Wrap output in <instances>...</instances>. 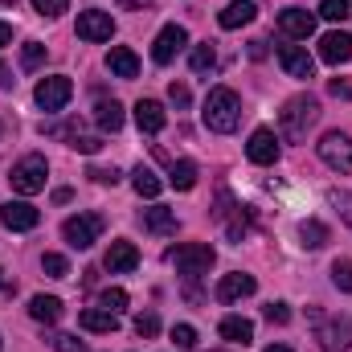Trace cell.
<instances>
[{
  "instance_id": "obj_1",
  "label": "cell",
  "mask_w": 352,
  "mask_h": 352,
  "mask_svg": "<svg viewBox=\"0 0 352 352\" xmlns=\"http://www.w3.org/2000/svg\"><path fill=\"white\" fill-rule=\"evenodd\" d=\"M201 119H205L209 131L230 135V131L238 127V119H242V98H238L230 87H213L209 94H205V111H201Z\"/></svg>"
},
{
  "instance_id": "obj_2",
  "label": "cell",
  "mask_w": 352,
  "mask_h": 352,
  "mask_svg": "<svg viewBox=\"0 0 352 352\" xmlns=\"http://www.w3.org/2000/svg\"><path fill=\"white\" fill-rule=\"evenodd\" d=\"M316 119H320V102H316L311 94H295V98L283 107V115H278V135L291 140V144H299Z\"/></svg>"
},
{
  "instance_id": "obj_3",
  "label": "cell",
  "mask_w": 352,
  "mask_h": 352,
  "mask_svg": "<svg viewBox=\"0 0 352 352\" xmlns=\"http://www.w3.org/2000/svg\"><path fill=\"white\" fill-rule=\"evenodd\" d=\"M8 180H12V192H21V197H33V192H41L45 188V180H50V164H45V156H25V160H16L12 164V173H8Z\"/></svg>"
},
{
  "instance_id": "obj_4",
  "label": "cell",
  "mask_w": 352,
  "mask_h": 352,
  "mask_svg": "<svg viewBox=\"0 0 352 352\" xmlns=\"http://www.w3.org/2000/svg\"><path fill=\"white\" fill-rule=\"evenodd\" d=\"M168 258H173V266L180 270V274H188V278L209 274V266L217 263V254H213V246H209V242H188V246H176Z\"/></svg>"
},
{
  "instance_id": "obj_5",
  "label": "cell",
  "mask_w": 352,
  "mask_h": 352,
  "mask_svg": "<svg viewBox=\"0 0 352 352\" xmlns=\"http://www.w3.org/2000/svg\"><path fill=\"white\" fill-rule=\"evenodd\" d=\"M102 234V217L98 213H78V217H66L62 221V238L74 246V250H90Z\"/></svg>"
},
{
  "instance_id": "obj_6",
  "label": "cell",
  "mask_w": 352,
  "mask_h": 352,
  "mask_svg": "<svg viewBox=\"0 0 352 352\" xmlns=\"http://www.w3.org/2000/svg\"><path fill=\"white\" fill-rule=\"evenodd\" d=\"M320 160L328 164V168H336V173H352V140L344 131H328L320 144Z\"/></svg>"
},
{
  "instance_id": "obj_7",
  "label": "cell",
  "mask_w": 352,
  "mask_h": 352,
  "mask_svg": "<svg viewBox=\"0 0 352 352\" xmlns=\"http://www.w3.org/2000/svg\"><path fill=\"white\" fill-rule=\"evenodd\" d=\"M70 94H74V82L66 74H50V78H41L37 90H33V98H37L41 111H62L70 102Z\"/></svg>"
},
{
  "instance_id": "obj_8",
  "label": "cell",
  "mask_w": 352,
  "mask_h": 352,
  "mask_svg": "<svg viewBox=\"0 0 352 352\" xmlns=\"http://www.w3.org/2000/svg\"><path fill=\"white\" fill-rule=\"evenodd\" d=\"M37 221H41V213L29 201H4L0 205V226L12 234H29V230H37Z\"/></svg>"
},
{
  "instance_id": "obj_9",
  "label": "cell",
  "mask_w": 352,
  "mask_h": 352,
  "mask_svg": "<svg viewBox=\"0 0 352 352\" xmlns=\"http://www.w3.org/2000/svg\"><path fill=\"white\" fill-rule=\"evenodd\" d=\"M184 45H188L184 25H164V29H160V37L152 41V62H156V66H168Z\"/></svg>"
},
{
  "instance_id": "obj_10",
  "label": "cell",
  "mask_w": 352,
  "mask_h": 352,
  "mask_svg": "<svg viewBox=\"0 0 352 352\" xmlns=\"http://www.w3.org/2000/svg\"><path fill=\"white\" fill-rule=\"evenodd\" d=\"M78 37H82V41H111V37H115L111 12H98V8L78 12Z\"/></svg>"
},
{
  "instance_id": "obj_11",
  "label": "cell",
  "mask_w": 352,
  "mask_h": 352,
  "mask_svg": "<svg viewBox=\"0 0 352 352\" xmlns=\"http://www.w3.org/2000/svg\"><path fill=\"white\" fill-rule=\"evenodd\" d=\"M254 291H258L254 274L234 270V274H221V278H217V299H221V303H238V299H246V295H254Z\"/></svg>"
},
{
  "instance_id": "obj_12",
  "label": "cell",
  "mask_w": 352,
  "mask_h": 352,
  "mask_svg": "<svg viewBox=\"0 0 352 352\" xmlns=\"http://www.w3.org/2000/svg\"><path fill=\"white\" fill-rule=\"evenodd\" d=\"M278 29H283L287 37L303 41V37L316 33V12H307V8H283V12H278Z\"/></svg>"
},
{
  "instance_id": "obj_13",
  "label": "cell",
  "mask_w": 352,
  "mask_h": 352,
  "mask_svg": "<svg viewBox=\"0 0 352 352\" xmlns=\"http://www.w3.org/2000/svg\"><path fill=\"white\" fill-rule=\"evenodd\" d=\"M320 58H324L328 66H344L352 58V33H344V29L324 33V37H320Z\"/></svg>"
},
{
  "instance_id": "obj_14",
  "label": "cell",
  "mask_w": 352,
  "mask_h": 352,
  "mask_svg": "<svg viewBox=\"0 0 352 352\" xmlns=\"http://www.w3.org/2000/svg\"><path fill=\"white\" fill-rule=\"evenodd\" d=\"M246 156H250V164H274L278 160V135L270 127H258L246 144Z\"/></svg>"
},
{
  "instance_id": "obj_15",
  "label": "cell",
  "mask_w": 352,
  "mask_h": 352,
  "mask_svg": "<svg viewBox=\"0 0 352 352\" xmlns=\"http://www.w3.org/2000/svg\"><path fill=\"white\" fill-rule=\"evenodd\" d=\"M316 340H320V349H324V352H344L352 344V320H332V324H320Z\"/></svg>"
},
{
  "instance_id": "obj_16",
  "label": "cell",
  "mask_w": 352,
  "mask_h": 352,
  "mask_svg": "<svg viewBox=\"0 0 352 352\" xmlns=\"http://www.w3.org/2000/svg\"><path fill=\"white\" fill-rule=\"evenodd\" d=\"M164 123H168V115H164V107H160L156 98H140V102H135V127H140L144 135H160Z\"/></svg>"
},
{
  "instance_id": "obj_17",
  "label": "cell",
  "mask_w": 352,
  "mask_h": 352,
  "mask_svg": "<svg viewBox=\"0 0 352 352\" xmlns=\"http://www.w3.org/2000/svg\"><path fill=\"white\" fill-rule=\"evenodd\" d=\"M102 266H107L111 274H131V270L140 266V250H135L131 242H111V250H107Z\"/></svg>"
},
{
  "instance_id": "obj_18",
  "label": "cell",
  "mask_w": 352,
  "mask_h": 352,
  "mask_svg": "<svg viewBox=\"0 0 352 352\" xmlns=\"http://www.w3.org/2000/svg\"><path fill=\"white\" fill-rule=\"evenodd\" d=\"M278 62H283V70H287L291 78H311V70H316L311 54L299 50V45H283V50H278Z\"/></svg>"
},
{
  "instance_id": "obj_19",
  "label": "cell",
  "mask_w": 352,
  "mask_h": 352,
  "mask_svg": "<svg viewBox=\"0 0 352 352\" xmlns=\"http://www.w3.org/2000/svg\"><path fill=\"white\" fill-rule=\"evenodd\" d=\"M254 12H258L254 0H230V4L217 12V25H221V29H242V25L254 21Z\"/></svg>"
},
{
  "instance_id": "obj_20",
  "label": "cell",
  "mask_w": 352,
  "mask_h": 352,
  "mask_svg": "<svg viewBox=\"0 0 352 352\" xmlns=\"http://www.w3.org/2000/svg\"><path fill=\"white\" fill-rule=\"evenodd\" d=\"M107 66H111V74H115V78H135V74H140V58H135L127 45H111Z\"/></svg>"
},
{
  "instance_id": "obj_21",
  "label": "cell",
  "mask_w": 352,
  "mask_h": 352,
  "mask_svg": "<svg viewBox=\"0 0 352 352\" xmlns=\"http://www.w3.org/2000/svg\"><path fill=\"white\" fill-rule=\"evenodd\" d=\"M144 230L148 234H176V213L168 205H152V209H144Z\"/></svg>"
},
{
  "instance_id": "obj_22",
  "label": "cell",
  "mask_w": 352,
  "mask_h": 352,
  "mask_svg": "<svg viewBox=\"0 0 352 352\" xmlns=\"http://www.w3.org/2000/svg\"><path fill=\"white\" fill-rule=\"evenodd\" d=\"M94 123H98V131L115 135V131L123 127V107H119L115 98H98V107H94Z\"/></svg>"
},
{
  "instance_id": "obj_23",
  "label": "cell",
  "mask_w": 352,
  "mask_h": 352,
  "mask_svg": "<svg viewBox=\"0 0 352 352\" xmlns=\"http://www.w3.org/2000/svg\"><path fill=\"white\" fill-rule=\"evenodd\" d=\"M29 316H33L37 324H58V320H62V299H54V295H33V299H29Z\"/></svg>"
},
{
  "instance_id": "obj_24",
  "label": "cell",
  "mask_w": 352,
  "mask_h": 352,
  "mask_svg": "<svg viewBox=\"0 0 352 352\" xmlns=\"http://www.w3.org/2000/svg\"><path fill=\"white\" fill-rule=\"evenodd\" d=\"M217 332H221L230 344H250V340H254V324H250L246 316H226Z\"/></svg>"
},
{
  "instance_id": "obj_25",
  "label": "cell",
  "mask_w": 352,
  "mask_h": 352,
  "mask_svg": "<svg viewBox=\"0 0 352 352\" xmlns=\"http://www.w3.org/2000/svg\"><path fill=\"white\" fill-rule=\"evenodd\" d=\"M78 328H87V332H115L119 328V316L107 311V307H87L78 316Z\"/></svg>"
},
{
  "instance_id": "obj_26",
  "label": "cell",
  "mask_w": 352,
  "mask_h": 352,
  "mask_svg": "<svg viewBox=\"0 0 352 352\" xmlns=\"http://www.w3.org/2000/svg\"><path fill=\"white\" fill-rule=\"evenodd\" d=\"M131 184H135V192H140V197H148V201H156V197H160V188H164V180L152 173V168H144V164L131 173Z\"/></svg>"
},
{
  "instance_id": "obj_27",
  "label": "cell",
  "mask_w": 352,
  "mask_h": 352,
  "mask_svg": "<svg viewBox=\"0 0 352 352\" xmlns=\"http://www.w3.org/2000/svg\"><path fill=\"white\" fill-rule=\"evenodd\" d=\"M299 238H303V246H307V250H320V246L328 242V226H324V221H316V217H307V221L299 226Z\"/></svg>"
},
{
  "instance_id": "obj_28",
  "label": "cell",
  "mask_w": 352,
  "mask_h": 352,
  "mask_svg": "<svg viewBox=\"0 0 352 352\" xmlns=\"http://www.w3.org/2000/svg\"><path fill=\"white\" fill-rule=\"evenodd\" d=\"M168 180H173V188L188 192V188L197 184V164H192V160H176V164H173V173H168Z\"/></svg>"
},
{
  "instance_id": "obj_29",
  "label": "cell",
  "mask_w": 352,
  "mask_h": 352,
  "mask_svg": "<svg viewBox=\"0 0 352 352\" xmlns=\"http://www.w3.org/2000/svg\"><path fill=\"white\" fill-rule=\"evenodd\" d=\"M188 66H192V74H209L213 66H217V50L205 41V45H197L192 50V58H188Z\"/></svg>"
},
{
  "instance_id": "obj_30",
  "label": "cell",
  "mask_w": 352,
  "mask_h": 352,
  "mask_svg": "<svg viewBox=\"0 0 352 352\" xmlns=\"http://www.w3.org/2000/svg\"><path fill=\"white\" fill-rule=\"evenodd\" d=\"M21 66H25V70H41V66H45V45H41V41H25Z\"/></svg>"
},
{
  "instance_id": "obj_31",
  "label": "cell",
  "mask_w": 352,
  "mask_h": 352,
  "mask_svg": "<svg viewBox=\"0 0 352 352\" xmlns=\"http://www.w3.org/2000/svg\"><path fill=\"white\" fill-rule=\"evenodd\" d=\"M328 205L340 213V221H344V226L352 230V192H340V188H332V192H328Z\"/></svg>"
},
{
  "instance_id": "obj_32",
  "label": "cell",
  "mask_w": 352,
  "mask_h": 352,
  "mask_svg": "<svg viewBox=\"0 0 352 352\" xmlns=\"http://www.w3.org/2000/svg\"><path fill=\"white\" fill-rule=\"evenodd\" d=\"M98 307H107V311L119 316V311L127 307V291H123V287H107V291L98 295Z\"/></svg>"
},
{
  "instance_id": "obj_33",
  "label": "cell",
  "mask_w": 352,
  "mask_h": 352,
  "mask_svg": "<svg viewBox=\"0 0 352 352\" xmlns=\"http://www.w3.org/2000/svg\"><path fill=\"white\" fill-rule=\"evenodd\" d=\"M135 332H140L144 340H152V336L160 332V316H156V311H140V316H135Z\"/></svg>"
},
{
  "instance_id": "obj_34",
  "label": "cell",
  "mask_w": 352,
  "mask_h": 352,
  "mask_svg": "<svg viewBox=\"0 0 352 352\" xmlns=\"http://www.w3.org/2000/svg\"><path fill=\"white\" fill-rule=\"evenodd\" d=\"M173 344L180 352L197 349V328H192V324H176V328H173Z\"/></svg>"
},
{
  "instance_id": "obj_35",
  "label": "cell",
  "mask_w": 352,
  "mask_h": 352,
  "mask_svg": "<svg viewBox=\"0 0 352 352\" xmlns=\"http://www.w3.org/2000/svg\"><path fill=\"white\" fill-rule=\"evenodd\" d=\"M41 270H45L50 278H66V274H70V263H66L62 254H41Z\"/></svg>"
},
{
  "instance_id": "obj_36",
  "label": "cell",
  "mask_w": 352,
  "mask_h": 352,
  "mask_svg": "<svg viewBox=\"0 0 352 352\" xmlns=\"http://www.w3.org/2000/svg\"><path fill=\"white\" fill-rule=\"evenodd\" d=\"M332 283H336L340 291H352V263L349 258H336V263H332Z\"/></svg>"
},
{
  "instance_id": "obj_37",
  "label": "cell",
  "mask_w": 352,
  "mask_h": 352,
  "mask_svg": "<svg viewBox=\"0 0 352 352\" xmlns=\"http://www.w3.org/2000/svg\"><path fill=\"white\" fill-rule=\"evenodd\" d=\"M349 0H324V4H320V16H324V21H344V16H349Z\"/></svg>"
},
{
  "instance_id": "obj_38",
  "label": "cell",
  "mask_w": 352,
  "mask_h": 352,
  "mask_svg": "<svg viewBox=\"0 0 352 352\" xmlns=\"http://www.w3.org/2000/svg\"><path fill=\"white\" fill-rule=\"evenodd\" d=\"M50 344H54L58 352H90L87 344L78 340V336H66V332H58V336H50Z\"/></svg>"
},
{
  "instance_id": "obj_39",
  "label": "cell",
  "mask_w": 352,
  "mask_h": 352,
  "mask_svg": "<svg viewBox=\"0 0 352 352\" xmlns=\"http://www.w3.org/2000/svg\"><path fill=\"white\" fill-rule=\"evenodd\" d=\"M70 148L82 152V156H94V152L102 148V140H98V135H70Z\"/></svg>"
},
{
  "instance_id": "obj_40",
  "label": "cell",
  "mask_w": 352,
  "mask_h": 352,
  "mask_svg": "<svg viewBox=\"0 0 352 352\" xmlns=\"http://www.w3.org/2000/svg\"><path fill=\"white\" fill-rule=\"evenodd\" d=\"M33 8H37L41 16H62V12L70 8V0H33Z\"/></svg>"
},
{
  "instance_id": "obj_41",
  "label": "cell",
  "mask_w": 352,
  "mask_h": 352,
  "mask_svg": "<svg viewBox=\"0 0 352 352\" xmlns=\"http://www.w3.org/2000/svg\"><path fill=\"white\" fill-rule=\"evenodd\" d=\"M263 316L270 320V324H287V320H291V307H287V303H266Z\"/></svg>"
},
{
  "instance_id": "obj_42",
  "label": "cell",
  "mask_w": 352,
  "mask_h": 352,
  "mask_svg": "<svg viewBox=\"0 0 352 352\" xmlns=\"http://www.w3.org/2000/svg\"><path fill=\"white\" fill-rule=\"evenodd\" d=\"M328 94L332 98H352V78H332L328 82Z\"/></svg>"
},
{
  "instance_id": "obj_43",
  "label": "cell",
  "mask_w": 352,
  "mask_h": 352,
  "mask_svg": "<svg viewBox=\"0 0 352 352\" xmlns=\"http://www.w3.org/2000/svg\"><path fill=\"white\" fill-rule=\"evenodd\" d=\"M168 98H173L176 107H188V102H192V94H188L184 82H173V87H168Z\"/></svg>"
},
{
  "instance_id": "obj_44",
  "label": "cell",
  "mask_w": 352,
  "mask_h": 352,
  "mask_svg": "<svg viewBox=\"0 0 352 352\" xmlns=\"http://www.w3.org/2000/svg\"><path fill=\"white\" fill-rule=\"evenodd\" d=\"M90 180H94V184H115V180H119V173H115V168H90Z\"/></svg>"
},
{
  "instance_id": "obj_45",
  "label": "cell",
  "mask_w": 352,
  "mask_h": 352,
  "mask_svg": "<svg viewBox=\"0 0 352 352\" xmlns=\"http://www.w3.org/2000/svg\"><path fill=\"white\" fill-rule=\"evenodd\" d=\"M12 82H16V78H12V70L0 62V90H12Z\"/></svg>"
},
{
  "instance_id": "obj_46",
  "label": "cell",
  "mask_w": 352,
  "mask_h": 352,
  "mask_svg": "<svg viewBox=\"0 0 352 352\" xmlns=\"http://www.w3.org/2000/svg\"><path fill=\"white\" fill-rule=\"evenodd\" d=\"M250 58H254V62L266 58V41H250Z\"/></svg>"
},
{
  "instance_id": "obj_47",
  "label": "cell",
  "mask_w": 352,
  "mask_h": 352,
  "mask_svg": "<svg viewBox=\"0 0 352 352\" xmlns=\"http://www.w3.org/2000/svg\"><path fill=\"white\" fill-rule=\"evenodd\" d=\"M70 197H74V192H70V188H54V201H58V205H66V201H70Z\"/></svg>"
},
{
  "instance_id": "obj_48",
  "label": "cell",
  "mask_w": 352,
  "mask_h": 352,
  "mask_svg": "<svg viewBox=\"0 0 352 352\" xmlns=\"http://www.w3.org/2000/svg\"><path fill=\"white\" fill-rule=\"evenodd\" d=\"M8 41H12V25H4V21H0V45H8Z\"/></svg>"
},
{
  "instance_id": "obj_49",
  "label": "cell",
  "mask_w": 352,
  "mask_h": 352,
  "mask_svg": "<svg viewBox=\"0 0 352 352\" xmlns=\"http://www.w3.org/2000/svg\"><path fill=\"white\" fill-rule=\"evenodd\" d=\"M123 8H152V0H119Z\"/></svg>"
},
{
  "instance_id": "obj_50",
  "label": "cell",
  "mask_w": 352,
  "mask_h": 352,
  "mask_svg": "<svg viewBox=\"0 0 352 352\" xmlns=\"http://www.w3.org/2000/svg\"><path fill=\"white\" fill-rule=\"evenodd\" d=\"M263 352H291L287 344H270V349H263Z\"/></svg>"
},
{
  "instance_id": "obj_51",
  "label": "cell",
  "mask_w": 352,
  "mask_h": 352,
  "mask_svg": "<svg viewBox=\"0 0 352 352\" xmlns=\"http://www.w3.org/2000/svg\"><path fill=\"white\" fill-rule=\"evenodd\" d=\"M4 287H8V283H4V270H0V291H4Z\"/></svg>"
},
{
  "instance_id": "obj_52",
  "label": "cell",
  "mask_w": 352,
  "mask_h": 352,
  "mask_svg": "<svg viewBox=\"0 0 352 352\" xmlns=\"http://www.w3.org/2000/svg\"><path fill=\"white\" fill-rule=\"evenodd\" d=\"M0 349H4V336H0Z\"/></svg>"
},
{
  "instance_id": "obj_53",
  "label": "cell",
  "mask_w": 352,
  "mask_h": 352,
  "mask_svg": "<svg viewBox=\"0 0 352 352\" xmlns=\"http://www.w3.org/2000/svg\"><path fill=\"white\" fill-rule=\"evenodd\" d=\"M213 352H226V349H213Z\"/></svg>"
}]
</instances>
